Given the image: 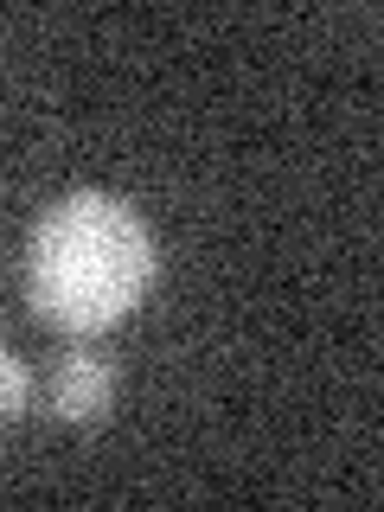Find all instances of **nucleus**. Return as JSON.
Returning <instances> with one entry per match:
<instances>
[{"label": "nucleus", "instance_id": "nucleus-1", "mask_svg": "<svg viewBox=\"0 0 384 512\" xmlns=\"http://www.w3.org/2000/svg\"><path fill=\"white\" fill-rule=\"evenodd\" d=\"M32 308L64 333H103L148 295L154 231L116 192H71L32 231Z\"/></svg>", "mask_w": 384, "mask_h": 512}, {"label": "nucleus", "instance_id": "nucleus-2", "mask_svg": "<svg viewBox=\"0 0 384 512\" xmlns=\"http://www.w3.org/2000/svg\"><path fill=\"white\" fill-rule=\"evenodd\" d=\"M109 397H116V378H109V365L96 359V352H71V359L58 365V378H52L58 416H71V423H96V416L109 410Z\"/></svg>", "mask_w": 384, "mask_h": 512}, {"label": "nucleus", "instance_id": "nucleus-3", "mask_svg": "<svg viewBox=\"0 0 384 512\" xmlns=\"http://www.w3.org/2000/svg\"><path fill=\"white\" fill-rule=\"evenodd\" d=\"M20 404H26V365L13 359L7 346H0V423H13V416H20Z\"/></svg>", "mask_w": 384, "mask_h": 512}]
</instances>
